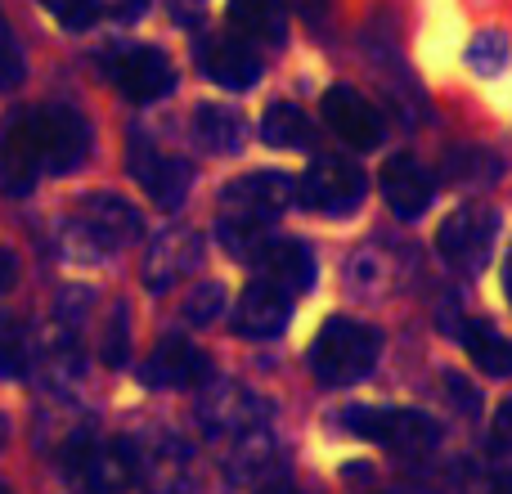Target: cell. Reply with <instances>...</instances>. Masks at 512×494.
<instances>
[{"instance_id": "1", "label": "cell", "mask_w": 512, "mask_h": 494, "mask_svg": "<svg viewBox=\"0 0 512 494\" xmlns=\"http://www.w3.org/2000/svg\"><path fill=\"white\" fill-rule=\"evenodd\" d=\"M382 351V333L360 319H328L324 328L310 342V373H315L324 387H351V382L369 378L373 364Z\"/></svg>"}, {"instance_id": "2", "label": "cell", "mask_w": 512, "mask_h": 494, "mask_svg": "<svg viewBox=\"0 0 512 494\" xmlns=\"http://www.w3.org/2000/svg\"><path fill=\"white\" fill-rule=\"evenodd\" d=\"M346 427L391 454H427L441 445L436 418L418 409H346Z\"/></svg>"}, {"instance_id": "3", "label": "cell", "mask_w": 512, "mask_h": 494, "mask_svg": "<svg viewBox=\"0 0 512 494\" xmlns=\"http://www.w3.org/2000/svg\"><path fill=\"white\" fill-rule=\"evenodd\" d=\"M45 171V131H41V108L32 113H14L0 131V189L9 198H23L36 189Z\"/></svg>"}, {"instance_id": "4", "label": "cell", "mask_w": 512, "mask_h": 494, "mask_svg": "<svg viewBox=\"0 0 512 494\" xmlns=\"http://www.w3.org/2000/svg\"><path fill=\"white\" fill-rule=\"evenodd\" d=\"M495 234H499V216L481 203H468L441 221V230H436V252L459 274H477L481 265L490 261Z\"/></svg>"}, {"instance_id": "5", "label": "cell", "mask_w": 512, "mask_h": 494, "mask_svg": "<svg viewBox=\"0 0 512 494\" xmlns=\"http://www.w3.org/2000/svg\"><path fill=\"white\" fill-rule=\"evenodd\" d=\"M126 171H131L135 185H140L162 212H176L189 198V162L158 149L149 135H131V140H126Z\"/></svg>"}, {"instance_id": "6", "label": "cell", "mask_w": 512, "mask_h": 494, "mask_svg": "<svg viewBox=\"0 0 512 494\" xmlns=\"http://www.w3.org/2000/svg\"><path fill=\"white\" fill-rule=\"evenodd\" d=\"M364 189H369V180H364V171L355 167V162L319 158V162H310V171L297 180V203L315 207V212H324V216H346L364 203Z\"/></svg>"}, {"instance_id": "7", "label": "cell", "mask_w": 512, "mask_h": 494, "mask_svg": "<svg viewBox=\"0 0 512 494\" xmlns=\"http://www.w3.org/2000/svg\"><path fill=\"white\" fill-rule=\"evenodd\" d=\"M104 77L122 90L131 104H153V99H167L176 90V68L167 63V54L153 50V45H131V50H117L104 63Z\"/></svg>"}, {"instance_id": "8", "label": "cell", "mask_w": 512, "mask_h": 494, "mask_svg": "<svg viewBox=\"0 0 512 494\" xmlns=\"http://www.w3.org/2000/svg\"><path fill=\"white\" fill-rule=\"evenodd\" d=\"M212 378V360H207L198 346L180 342V337H162L140 364V382L144 387H203Z\"/></svg>"}, {"instance_id": "9", "label": "cell", "mask_w": 512, "mask_h": 494, "mask_svg": "<svg viewBox=\"0 0 512 494\" xmlns=\"http://www.w3.org/2000/svg\"><path fill=\"white\" fill-rule=\"evenodd\" d=\"M292 319V292L279 288L270 279H256L243 288L239 306H234V333L265 342V337H279Z\"/></svg>"}, {"instance_id": "10", "label": "cell", "mask_w": 512, "mask_h": 494, "mask_svg": "<svg viewBox=\"0 0 512 494\" xmlns=\"http://www.w3.org/2000/svg\"><path fill=\"white\" fill-rule=\"evenodd\" d=\"M41 131H45V171L68 176L86 162L90 153V126L72 104H50L41 108Z\"/></svg>"}, {"instance_id": "11", "label": "cell", "mask_w": 512, "mask_h": 494, "mask_svg": "<svg viewBox=\"0 0 512 494\" xmlns=\"http://www.w3.org/2000/svg\"><path fill=\"white\" fill-rule=\"evenodd\" d=\"M319 113H324L328 131H333L342 144H351V149H373V144L382 140L378 108H373L369 99H364L360 90H351V86H333V90H328L324 104H319Z\"/></svg>"}, {"instance_id": "12", "label": "cell", "mask_w": 512, "mask_h": 494, "mask_svg": "<svg viewBox=\"0 0 512 494\" xmlns=\"http://www.w3.org/2000/svg\"><path fill=\"white\" fill-rule=\"evenodd\" d=\"M292 203H297V180L283 171H252L225 189V212L252 216V221H270Z\"/></svg>"}, {"instance_id": "13", "label": "cell", "mask_w": 512, "mask_h": 494, "mask_svg": "<svg viewBox=\"0 0 512 494\" xmlns=\"http://www.w3.org/2000/svg\"><path fill=\"white\" fill-rule=\"evenodd\" d=\"M382 198H387V207L400 221H418V216L432 207L436 185L423 162L409 158V153H396V158L382 162Z\"/></svg>"}, {"instance_id": "14", "label": "cell", "mask_w": 512, "mask_h": 494, "mask_svg": "<svg viewBox=\"0 0 512 494\" xmlns=\"http://www.w3.org/2000/svg\"><path fill=\"white\" fill-rule=\"evenodd\" d=\"M198 63H203V77L225 90H252L261 81V59L243 36H221V41L198 45Z\"/></svg>"}, {"instance_id": "15", "label": "cell", "mask_w": 512, "mask_h": 494, "mask_svg": "<svg viewBox=\"0 0 512 494\" xmlns=\"http://www.w3.org/2000/svg\"><path fill=\"white\" fill-rule=\"evenodd\" d=\"M81 230L95 247H126L140 239V212L117 194H90L81 203Z\"/></svg>"}, {"instance_id": "16", "label": "cell", "mask_w": 512, "mask_h": 494, "mask_svg": "<svg viewBox=\"0 0 512 494\" xmlns=\"http://www.w3.org/2000/svg\"><path fill=\"white\" fill-rule=\"evenodd\" d=\"M252 265L261 270V279L279 283V288H288V292H306L310 283H315V256L297 239H265V247L256 252Z\"/></svg>"}, {"instance_id": "17", "label": "cell", "mask_w": 512, "mask_h": 494, "mask_svg": "<svg viewBox=\"0 0 512 494\" xmlns=\"http://www.w3.org/2000/svg\"><path fill=\"white\" fill-rule=\"evenodd\" d=\"M230 27L243 41H265V45H283V0H230Z\"/></svg>"}, {"instance_id": "18", "label": "cell", "mask_w": 512, "mask_h": 494, "mask_svg": "<svg viewBox=\"0 0 512 494\" xmlns=\"http://www.w3.org/2000/svg\"><path fill=\"white\" fill-rule=\"evenodd\" d=\"M198 256H203V247H198V234H189V230H180V234H162V239L149 247V261H144V270H153V265H162V261H167V270H162L158 279L149 283V288H153V292L171 288V283H176L185 270H194Z\"/></svg>"}, {"instance_id": "19", "label": "cell", "mask_w": 512, "mask_h": 494, "mask_svg": "<svg viewBox=\"0 0 512 494\" xmlns=\"http://www.w3.org/2000/svg\"><path fill=\"white\" fill-rule=\"evenodd\" d=\"M194 131L203 140V149L212 153H239L243 149V117L230 104H198Z\"/></svg>"}, {"instance_id": "20", "label": "cell", "mask_w": 512, "mask_h": 494, "mask_svg": "<svg viewBox=\"0 0 512 494\" xmlns=\"http://www.w3.org/2000/svg\"><path fill=\"white\" fill-rule=\"evenodd\" d=\"M261 135H265V144H274V149H310V144H315V126H310V117L301 113L297 104H288V99H279V104L265 108Z\"/></svg>"}, {"instance_id": "21", "label": "cell", "mask_w": 512, "mask_h": 494, "mask_svg": "<svg viewBox=\"0 0 512 494\" xmlns=\"http://www.w3.org/2000/svg\"><path fill=\"white\" fill-rule=\"evenodd\" d=\"M463 346H468L472 364H477L481 373H490V378H508L512 373V342L499 333V328L472 324L468 333H463Z\"/></svg>"}, {"instance_id": "22", "label": "cell", "mask_w": 512, "mask_h": 494, "mask_svg": "<svg viewBox=\"0 0 512 494\" xmlns=\"http://www.w3.org/2000/svg\"><path fill=\"white\" fill-rule=\"evenodd\" d=\"M27 364H32L27 328L14 315H0V378H23Z\"/></svg>"}, {"instance_id": "23", "label": "cell", "mask_w": 512, "mask_h": 494, "mask_svg": "<svg viewBox=\"0 0 512 494\" xmlns=\"http://www.w3.org/2000/svg\"><path fill=\"white\" fill-rule=\"evenodd\" d=\"M27 77V63H23V50H18L14 32H9V18L0 14V90H18Z\"/></svg>"}, {"instance_id": "24", "label": "cell", "mask_w": 512, "mask_h": 494, "mask_svg": "<svg viewBox=\"0 0 512 494\" xmlns=\"http://www.w3.org/2000/svg\"><path fill=\"white\" fill-rule=\"evenodd\" d=\"M221 310H225V288L221 283H198L194 292H189V301H185V319L189 324H212V319H221Z\"/></svg>"}, {"instance_id": "25", "label": "cell", "mask_w": 512, "mask_h": 494, "mask_svg": "<svg viewBox=\"0 0 512 494\" xmlns=\"http://www.w3.org/2000/svg\"><path fill=\"white\" fill-rule=\"evenodd\" d=\"M41 5L50 9L68 32H86V27H95V18H99V0H41Z\"/></svg>"}, {"instance_id": "26", "label": "cell", "mask_w": 512, "mask_h": 494, "mask_svg": "<svg viewBox=\"0 0 512 494\" xmlns=\"http://www.w3.org/2000/svg\"><path fill=\"white\" fill-rule=\"evenodd\" d=\"M126 355H131V342H126V306H117L113 319H108V333H104V360L113 364V369H122Z\"/></svg>"}, {"instance_id": "27", "label": "cell", "mask_w": 512, "mask_h": 494, "mask_svg": "<svg viewBox=\"0 0 512 494\" xmlns=\"http://www.w3.org/2000/svg\"><path fill=\"white\" fill-rule=\"evenodd\" d=\"M504 54H508V41L499 32H481V41H472V63L481 72H495L504 63Z\"/></svg>"}, {"instance_id": "28", "label": "cell", "mask_w": 512, "mask_h": 494, "mask_svg": "<svg viewBox=\"0 0 512 494\" xmlns=\"http://www.w3.org/2000/svg\"><path fill=\"white\" fill-rule=\"evenodd\" d=\"M490 436H495V445L499 450H508L512 454V396L499 405V414H495V427H490Z\"/></svg>"}, {"instance_id": "29", "label": "cell", "mask_w": 512, "mask_h": 494, "mask_svg": "<svg viewBox=\"0 0 512 494\" xmlns=\"http://www.w3.org/2000/svg\"><path fill=\"white\" fill-rule=\"evenodd\" d=\"M18 279V256L9 252V247H0V292H9Z\"/></svg>"}, {"instance_id": "30", "label": "cell", "mask_w": 512, "mask_h": 494, "mask_svg": "<svg viewBox=\"0 0 512 494\" xmlns=\"http://www.w3.org/2000/svg\"><path fill=\"white\" fill-rule=\"evenodd\" d=\"M504 297H508V306H512V252H508V265H504Z\"/></svg>"}, {"instance_id": "31", "label": "cell", "mask_w": 512, "mask_h": 494, "mask_svg": "<svg viewBox=\"0 0 512 494\" xmlns=\"http://www.w3.org/2000/svg\"><path fill=\"white\" fill-rule=\"evenodd\" d=\"M261 494H297V490H283V486H274V490H261Z\"/></svg>"}, {"instance_id": "32", "label": "cell", "mask_w": 512, "mask_h": 494, "mask_svg": "<svg viewBox=\"0 0 512 494\" xmlns=\"http://www.w3.org/2000/svg\"><path fill=\"white\" fill-rule=\"evenodd\" d=\"M140 5H144V0H140Z\"/></svg>"}]
</instances>
